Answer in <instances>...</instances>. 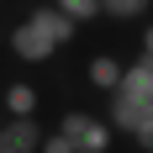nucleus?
Masks as SVG:
<instances>
[{
  "instance_id": "1",
  "label": "nucleus",
  "mask_w": 153,
  "mask_h": 153,
  "mask_svg": "<svg viewBox=\"0 0 153 153\" xmlns=\"http://www.w3.org/2000/svg\"><path fill=\"white\" fill-rule=\"evenodd\" d=\"M106 122L116 132H127V137L143 122H153V53H137L122 69V85L106 95Z\"/></svg>"
},
{
  "instance_id": "2",
  "label": "nucleus",
  "mask_w": 153,
  "mask_h": 153,
  "mask_svg": "<svg viewBox=\"0 0 153 153\" xmlns=\"http://www.w3.org/2000/svg\"><path fill=\"white\" fill-rule=\"evenodd\" d=\"M11 53H16L21 63H48L53 53H58V42H53L37 21H27V16H21V21L11 27Z\"/></svg>"
},
{
  "instance_id": "3",
  "label": "nucleus",
  "mask_w": 153,
  "mask_h": 153,
  "mask_svg": "<svg viewBox=\"0 0 153 153\" xmlns=\"http://www.w3.org/2000/svg\"><path fill=\"white\" fill-rule=\"evenodd\" d=\"M27 21H37V27H42L58 48H69V42L79 37V21H69V16L53 5V0H37V5H27Z\"/></svg>"
},
{
  "instance_id": "4",
  "label": "nucleus",
  "mask_w": 153,
  "mask_h": 153,
  "mask_svg": "<svg viewBox=\"0 0 153 153\" xmlns=\"http://www.w3.org/2000/svg\"><path fill=\"white\" fill-rule=\"evenodd\" d=\"M42 127H37V116H11V122L0 127V153H37L42 148Z\"/></svg>"
},
{
  "instance_id": "5",
  "label": "nucleus",
  "mask_w": 153,
  "mask_h": 153,
  "mask_svg": "<svg viewBox=\"0 0 153 153\" xmlns=\"http://www.w3.org/2000/svg\"><path fill=\"white\" fill-rule=\"evenodd\" d=\"M122 69H127V63H116L111 53H95V58L85 63V79H90V85H95L100 95H111L116 85H122Z\"/></svg>"
},
{
  "instance_id": "6",
  "label": "nucleus",
  "mask_w": 153,
  "mask_h": 153,
  "mask_svg": "<svg viewBox=\"0 0 153 153\" xmlns=\"http://www.w3.org/2000/svg\"><path fill=\"white\" fill-rule=\"evenodd\" d=\"M0 100H5V111H11V116H37V90H32L27 79H11Z\"/></svg>"
},
{
  "instance_id": "7",
  "label": "nucleus",
  "mask_w": 153,
  "mask_h": 153,
  "mask_svg": "<svg viewBox=\"0 0 153 153\" xmlns=\"http://www.w3.org/2000/svg\"><path fill=\"white\" fill-rule=\"evenodd\" d=\"M148 5L153 0H100V16H106V21H143Z\"/></svg>"
},
{
  "instance_id": "8",
  "label": "nucleus",
  "mask_w": 153,
  "mask_h": 153,
  "mask_svg": "<svg viewBox=\"0 0 153 153\" xmlns=\"http://www.w3.org/2000/svg\"><path fill=\"white\" fill-rule=\"evenodd\" d=\"M53 5H58V11L69 16V21H79V27L100 16V0H53Z\"/></svg>"
},
{
  "instance_id": "9",
  "label": "nucleus",
  "mask_w": 153,
  "mask_h": 153,
  "mask_svg": "<svg viewBox=\"0 0 153 153\" xmlns=\"http://www.w3.org/2000/svg\"><path fill=\"white\" fill-rule=\"evenodd\" d=\"M37 153H79V148H74L69 137H63V132H48V137H42V148H37Z\"/></svg>"
},
{
  "instance_id": "10",
  "label": "nucleus",
  "mask_w": 153,
  "mask_h": 153,
  "mask_svg": "<svg viewBox=\"0 0 153 153\" xmlns=\"http://www.w3.org/2000/svg\"><path fill=\"white\" fill-rule=\"evenodd\" d=\"M132 143H137V153H153V122H143L137 132H132Z\"/></svg>"
},
{
  "instance_id": "11",
  "label": "nucleus",
  "mask_w": 153,
  "mask_h": 153,
  "mask_svg": "<svg viewBox=\"0 0 153 153\" xmlns=\"http://www.w3.org/2000/svg\"><path fill=\"white\" fill-rule=\"evenodd\" d=\"M143 53H153V21L143 27Z\"/></svg>"
}]
</instances>
